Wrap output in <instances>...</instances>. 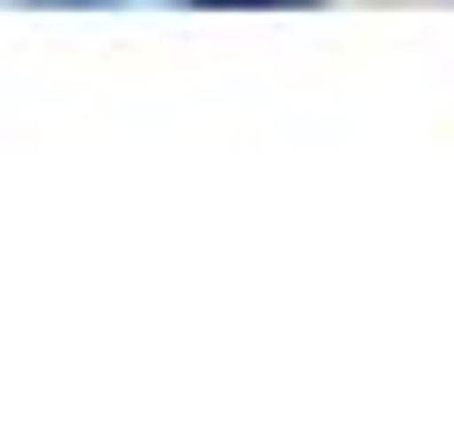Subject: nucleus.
Instances as JSON below:
<instances>
[{"label":"nucleus","instance_id":"1","mask_svg":"<svg viewBox=\"0 0 454 434\" xmlns=\"http://www.w3.org/2000/svg\"><path fill=\"white\" fill-rule=\"evenodd\" d=\"M212 11H303V0H212Z\"/></svg>","mask_w":454,"mask_h":434},{"label":"nucleus","instance_id":"2","mask_svg":"<svg viewBox=\"0 0 454 434\" xmlns=\"http://www.w3.org/2000/svg\"><path fill=\"white\" fill-rule=\"evenodd\" d=\"M41 11H112V0H41Z\"/></svg>","mask_w":454,"mask_h":434}]
</instances>
